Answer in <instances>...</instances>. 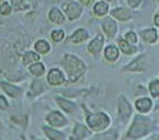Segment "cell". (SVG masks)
<instances>
[{
  "instance_id": "cell-10",
  "label": "cell",
  "mask_w": 159,
  "mask_h": 140,
  "mask_svg": "<svg viewBox=\"0 0 159 140\" xmlns=\"http://www.w3.org/2000/svg\"><path fill=\"white\" fill-rule=\"evenodd\" d=\"M146 56L141 55L139 57H137L134 62H131L128 66L125 67V71L129 72H142L146 70Z\"/></svg>"
},
{
  "instance_id": "cell-19",
  "label": "cell",
  "mask_w": 159,
  "mask_h": 140,
  "mask_svg": "<svg viewBox=\"0 0 159 140\" xmlns=\"http://www.w3.org/2000/svg\"><path fill=\"white\" fill-rule=\"evenodd\" d=\"M90 133L89 130L82 124H76L75 128H74V132H73V137H72V140H80L82 138L86 137L88 134Z\"/></svg>"
},
{
  "instance_id": "cell-33",
  "label": "cell",
  "mask_w": 159,
  "mask_h": 140,
  "mask_svg": "<svg viewBox=\"0 0 159 140\" xmlns=\"http://www.w3.org/2000/svg\"><path fill=\"white\" fill-rule=\"evenodd\" d=\"M97 0H79V2L82 6H91L92 3H94Z\"/></svg>"
},
{
  "instance_id": "cell-2",
  "label": "cell",
  "mask_w": 159,
  "mask_h": 140,
  "mask_svg": "<svg viewBox=\"0 0 159 140\" xmlns=\"http://www.w3.org/2000/svg\"><path fill=\"white\" fill-rule=\"evenodd\" d=\"M149 129H150V119L143 115H137L131 126V129L129 130L128 136L130 138L137 139L145 136L149 131Z\"/></svg>"
},
{
  "instance_id": "cell-5",
  "label": "cell",
  "mask_w": 159,
  "mask_h": 140,
  "mask_svg": "<svg viewBox=\"0 0 159 140\" xmlns=\"http://www.w3.org/2000/svg\"><path fill=\"white\" fill-rule=\"evenodd\" d=\"M110 16L114 19L119 20V21H129L132 18V12H131L130 8H125V7H116L110 10Z\"/></svg>"
},
{
  "instance_id": "cell-11",
  "label": "cell",
  "mask_w": 159,
  "mask_h": 140,
  "mask_svg": "<svg viewBox=\"0 0 159 140\" xmlns=\"http://www.w3.org/2000/svg\"><path fill=\"white\" fill-rule=\"evenodd\" d=\"M103 44H104V38L102 35H98L97 37L89 44L88 51L93 55H99L103 48Z\"/></svg>"
},
{
  "instance_id": "cell-8",
  "label": "cell",
  "mask_w": 159,
  "mask_h": 140,
  "mask_svg": "<svg viewBox=\"0 0 159 140\" xmlns=\"http://www.w3.org/2000/svg\"><path fill=\"white\" fill-rule=\"evenodd\" d=\"M94 16L97 17H105L110 12V3L105 0H97L92 7Z\"/></svg>"
},
{
  "instance_id": "cell-17",
  "label": "cell",
  "mask_w": 159,
  "mask_h": 140,
  "mask_svg": "<svg viewBox=\"0 0 159 140\" xmlns=\"http://www.w3.org/2000/svg\"><path fill=\"white\" fill-rule=\"evenodd\" d=\"M118 45H119V48L121 49V52H122L123 54H125V55L136 54L137 52H138V48H137L136 46L127 43L123 38H120V39H118Z\"/></svg>"
},
{
  "instance_id": "cell-37",
  "label": "cell",
  "mask_w": 159,
  "mask_h": 140,
  "mask_svg": "<svg viewBox=\"0 0 159 140\" xmlns=\"http://www.w3.org/2000/svg\"><path fill=\"white\" fill-rule=\"evenodd\" d=\"M2 1H3V0H0V2H2Z\"/></svg>"
},
{
  "instance_id": "cell-9",
  "label": "cell",
  "mask_w": 159,
  "mask_h": 140,
  "mask_svg": "<svg viewBox=\"0 0 159 140\" xmlns=\"http://www.w3.org/2000/svg\"><path fill=\"white\" fill-rule=\"evenodd\" d=\"M141 39L148 45H152L158 40V30L156 27H150V28L142 29L140 32Z\"/></svg>"
},
{
  "instance_id": "cell-18",
  "label": "cell",
  "mask_w": 159,
  "mask_h": 140,
  "mask_svg": "<svg viewBox=\"0 0 159 140\" xmlns=\"http://www.w3.org/2000/svg\"><path fill=\"white\" fill-rule=\"evenodd\" d=\"M47 121L51 123L52 126L62 127L65 123V118L63 117L60 112H52L51 115L47 117Z\"/></svg>"
},
{
  "instance_id": "cell-38",
  "label": "cell",
  "mask_w": 159,
  "mask_h": 140,
  "mask_svg": "<svg viewBox=\"0 0 159 140\" xmlns=\"http://www.w3.org/2000/svg\"><path fill=\"white\" fill-rule=\"evenodd\" d=\"M158 39H159V33H158Z\"/></svg>"
},
{
  "instance_id": "cell-22",
  "label": "cell",
  "mask_w": 159,
  "mask_h": 140,
  "mask_svg": "<svg viewBox=\"0 0 159 140\" xmlns=\"http://www.w3.org/2000/svg\"><path fill=\"white\" fill-rule=\"evenodd\" d=\"M35 49L40 54H46L49 52V44L45 40H38L35 44Z\"/></svg>"
},
{
  "instance_id": "cell-23",
  "label": "cell",
  "mask_w": 159,
  "mask_h": 140,
  "mask_svg": "<svg viewBox=\"0 0 159 140\" xmlns=\"http://www.w3.org/2000/svg\"><path fill=\"white\" fill-rule=\"evenodd\" d=\"M149 92L152 97H159V80L155 79L153 81H151L149 84Z\"/></svg>"
},
{
  "instance_id": "cell-39",
  "label": "cell",
  "mask_w": 159,
  "mask_h": 140,
  "mask_svg": "<svg viewBox=\"0 0 159 140\" xmlns=\"http://www.w3.org/2000/svg\"><path fill=\"white\" fill-rule=\"evenodd\" d=\"M152 1H153V0H152Z\"/></svg>"
},
{
  "instance_id": "cell-34",
  "label": "cell",
  "mask_w": 159,
  "mask_h": 140,
  "mask_svg": "<svg viewBox=\"0 0 159 140\" xmlns=\"http://www.w3.org/2000/svg\"><path fill=\"white\" fill-rule=\"evenodd\" d=\"M0 108L1 109L7 108V101L5 100V97H0Z\"/></svg>"
},
{
  "instance_id": "cell-15",
  "label": "cell",
  "mask_w": 159,
  "mask_h": 140,
  "mask_svg": "<svg viewBox=\"0 0 159 140\" xmlns=\"http://www.w3.org/2000/svg\"><path fill=\"white\" fill-rule=\"evenodd\" d=\"M48 18L52 23L57 24V25H63L66 20L65 16L63 15V12L58 8H52L48 14Z\"/></svg>"
},
{
  "instance_id": "cell-14",
  "label": "cell",
  "mask_w": 159,
  "mask_h": 140,
  "mask_svg": "<svg viewBox=\"0 0 159 140\" xmlns=\"http://www.w3.org/2000/svg\"><path fill=\"white\" fill-rule=\"evenodd\" d=\"M88 37H89L88 30L85 28H79L72 34V36L70 37V42L73 44H80L88 39Z\"/></svg>"
},
{
  "instance_id": "cell-1",
  "label": "cell",
  "mask_w": 159,
  "mask_h": 140,
  "mask_svg": "<svg viewBox=\"0 0 159 140\" xmlns=\"http://www.w3.org/2000/svg\"><path fill=\"white\" fill-rule=\"evenodd\" d=\"M63 66L67 72L68 79L71 82H76L80 77L85 73L86 67L83 61L72 54H65L63 58Z\"/></svg>"
},
{
  "instance_id": "cell-36",
  "label": "cell",
  "mask_w": 159,
  "mask_h": 140,
  "mask_svg": "<svg viewBox=\"0 0 159 140\" xmlns=\"http://www.w3.org/2000/svg\"><path fill=\"white\" fill-rule=\"evenodd\" d=\"M153 1H155V2H157V3H159V0H153Z\"/></svg>"
},
{
  "instance_id": "cell-7",
  "label": "cell",
  "mask_w": 159,
  "mask_h": 140,
  "mask_svg": "<svg viewBox=\"0 0 159 140\" xmlns=\"http://www.w3.org/2000/svg\"><path fill=\"white\" fill-rule=\"evenodd\" d=\"M101 27L104 34L108 36L109 38H114L116 33H118V25H116V20L113 18H104L101 23Z\"/></svg>"
},
{
  "instance_id": "cell-6",
  "label": "cell",
  "mask_w": 159,
  "mask_h": 140,
  "mask_svg": "<svg viewBox=\"0 0 159 140\" xmlns=\"http://www.w3.org/2000/svg\"><path fill=\"white\" fill-rule=\"evenodd\" d=\"M131 106L130 103L127 101L123 95H120L119 101H118V115L121 118V120L127 121L129 119V117L131 115Z\"/></svg>"
},
{
  "instance_id": "cell-27",
  "label": "cell",
  "mask_w": 159,
  "mask_h": 140,
  "mask_svg": "<svg viewBox=\"0 0 159 140\" xmlns=\"http://www.w3.org/2000/svg\"><path fill=\"white\" fill-rule=\"evenodd\" d=\"M29 70H30V72L34 75L40 76V75H43V73H44V65L42 63H36V64H34V65H31L30 67H29Z\"/></svg>"
},
{
  "instance_id": "cell-25",
  "label": "cell",
  "mask_w": 159,
  "mask_h": 140,
  "mask_svg": "<svg viewBox=\"0 0 159 140\" xmlns=\"http://www.w3.org/2000/svg\"><path fill=\"white\" fill-rule=\"evenodd\" d=\"M39 60V56L33 52H29V53H26L25 56H24V64L25 65H28V64L34 63V62H37Z\"/></svg>"
},
{
  "instance_id": "cell-12",
  "label": "cell",
  "mask_w": 159,
  "mask_h": 140,
  "mask_svg": "<svg viewBox=\"0 0 159 140\" xmlns=\"http://www.w3.org/2000/svg\"><path fill=\"white\" fill-rule=\"evenodd\" d=\"M47 81L51 85H61L64 83L65 81V77H64V74L60 70H51V72L47 75Z\"/></svg>"
},
{
  "instance_id": "cell-13",
  "label": "cell",
  "mask_w": 159,
  "mask_h": 140,
  "mask_svg": "<svg viewBox=\"0 0 159 140\" xmlns=\"http://www.w3.org/2000/svg\"><path fill=\"white\" fill-rule=\"evenodd\" d=\"M136 109L140 113H148L152 109V101L149 97H141L136 101Z\"/></svg>"
},
{
  "instance_id": "cell-16",
  "label": "cell",
  "mask_w": 159,
  "mask_h": 140,
  "mask_svg": "<svg viewBox=\"0 0 159 140\" xmlns=\"http://www.w3.org/2000/svg\"><path fill=\"white\" fill-rule=\"evenodd\" d=\"M119 55H120V52L119 48L114 45H109L107 48L104 49V57L111 62V63H113L116 62L118 58H119Z\"/></svg>"
},
{
  "instance_id": "cell-28",
  "label": "cell",
  "mask_w": 159,
  "mask_h": 140,
  "mask_svg": "<svg viewBox=\"0 0 159 140\" xmlns=\"http://www.w3.org/2000/svg\"><path fill=\"white\" fill-rule=\"evenodd\" d=\"M123 39L127 42V43L131 44V45H134V44L138 43V36L134 32H127L125 34V38Z\"/></svg>"
},
{
  "instance_id": "cell-26",
  "label": "cell",
  "mask_w": 159,
  "mask_h": 140,
  "mask_svg": "<svg viewBox=\"0 0 159 140\" xmlns=\"http://www.w3.org/2000/svg\"><path fill=\"white\" fill-rule=\"evenodd\" d=\"M116 131H113V130H111V131L105 132V133L98 134L97 137L94 138L93 140H116Z\"/></svg>"
},
{
  "instance_id": "cell-24",
  "label": "cell",
  "mask_w": 159,
  "mask_h": 140,
  "mask_svg": "<svg viewBox=\"0 0 159 140\" xmlns=\"http://www.w3.org/2000/svg\"><path fill=\"white\" fill-rule=\"evenodd\" d=\"M44 131L46 132L47 137L51 138L52 140H62L63 139V134L58 131H55V130H53V129L44 128Z\"/></svg>"
},
{
  "instance_id": "cell-35",
  "label": "cell",
  "mask_w": 159,
  "mask_h": 140,
  "mask_svg": "<svg viewBox=\"0 0 159 140\" xmlns=\"http://www.w3.org/2000/svg\"><path fill=\"white\" fill-rule=\"evenodd\" d=\"M155 140H159V136H157V137L155 138Z\"/></svg>"
},
{
  "instance_id": "cell-32",
  "label": "cell",
  "mask_w": 159,
  "mask_h": 140,
  "mask_svg": "<svg viewBox=\"0 0 159 140\" xmlns=\"http://www.w3.org/2000/svg\"><path fill=\"white\" fill-rule=\"evenodd\" d=\"M152 21H153V25L156 28H159V8L157 9L155 14H153V17H152Z\"/></svg>"
},
{
  "instance_id": "cell-29",
  "label": "cell",
  "mask_w": 159,
  "mask_h": 140,
  "mask_svg": "<svg viewBox=\"0 0 159 140\" xmlns=\"http://www.w3.org/2000/svg\"><path fill=\"white\" fill-rule=\"evenodd\" d=\"M143 2H145V0H127V3H128L129 8L134 9V10L141 8Z\"/></svg>"
},
{
  "instance_id": "cell-30",
  "label": "cell",
  "mask_w": 159,
  "mask_h": 140,
  "mask_svg": "<svg viewBox=\"0 0 159 140\" xmlns=\"http://www.w3.org/2000/svg\"><path fill=\"white\" fill-rule=\"evenodd\" d=\"M64 36H65L64 32H63V30H60V29L54 30V32L52 33V39L54 40V42H56V43H58V42L64 39Z\"/></svg>"
},
{
  "instance_id": "cell-31",
  "label": "cell",
  "mask_w": 159,
  "mask_h": 140,
  "mask_svg": "<svg viewBox=\"0 0 159 140\" xmlns=\"http://www.w3.org/2000/svg\"><path fill=\"white\" fill-rule=\"evenodd\" d=\"M11 12V7L7 2H2L0 5V14L1 15H9Z\"/></svg>"
},
{
  "instance_id": "cell-4",
  "label": "cell",
  "mask_w": 159,
  "mask_h": 140,
  "mask_svg": "<svg viewBox=\"0 0 159 140\" xmlns=\"http://www.w3.org/2000/svg\"><path fill=\"white\" fill-rule=\"evenodd\" d=\"M64 11L68 20H75L83 14V6L79 1H70L64 7Z\"/></svg>"
},
{
  "instance_id": "cell-20",
  "label": "cell",
  "mask_w": 159,
  "mask_h": 140,
  "mask_svg": "<svg viewBox=\"0 0 159 140\" xmlns=\"http://www.w3.org/2000/svg\"><path fill=\"white\" fill-rule=\"evenodd\" d=\"M1 86L3 88V90H5V92H6L7 94L12 97H17L18 95L20 94V90L18 89V88H16V86L11 85V84H8V83L3 82V83H1Z\"/></svg>"
},
{
  "instance_id": "cell-3",
  "label": "cell",
  "mask_w": 159,
  "mask_h": 140,
  "mask_svg": "<svg viewBox=\"0 0 159 140\" xmlns=\"http://www.w3.org/2000/svg\"><path fill=\"white\" fill-rule=\"evenodd\" d=\"M86 122L91 129H93L95 131H101V130H104L110 124V118L103 112H99V113L88 117Z\"/></svg>"
},
{
  "instance_id": "cell-21",
  "label": "cell",
  "mask_w": 159,
  "mask_h": 140,
  "mask_svg": "<svg viewBox=\"0 0 159 140\" xmlns=\"http://www.w3.org/2000/svg\"><path fill=\"white\" fill-rule=\"evenodd\" d=\"M57 102L60 104L61 108L66 112H73L75 110V104L68 100H64L62 97H57Z\"/></svg>"
}]
</instances>
